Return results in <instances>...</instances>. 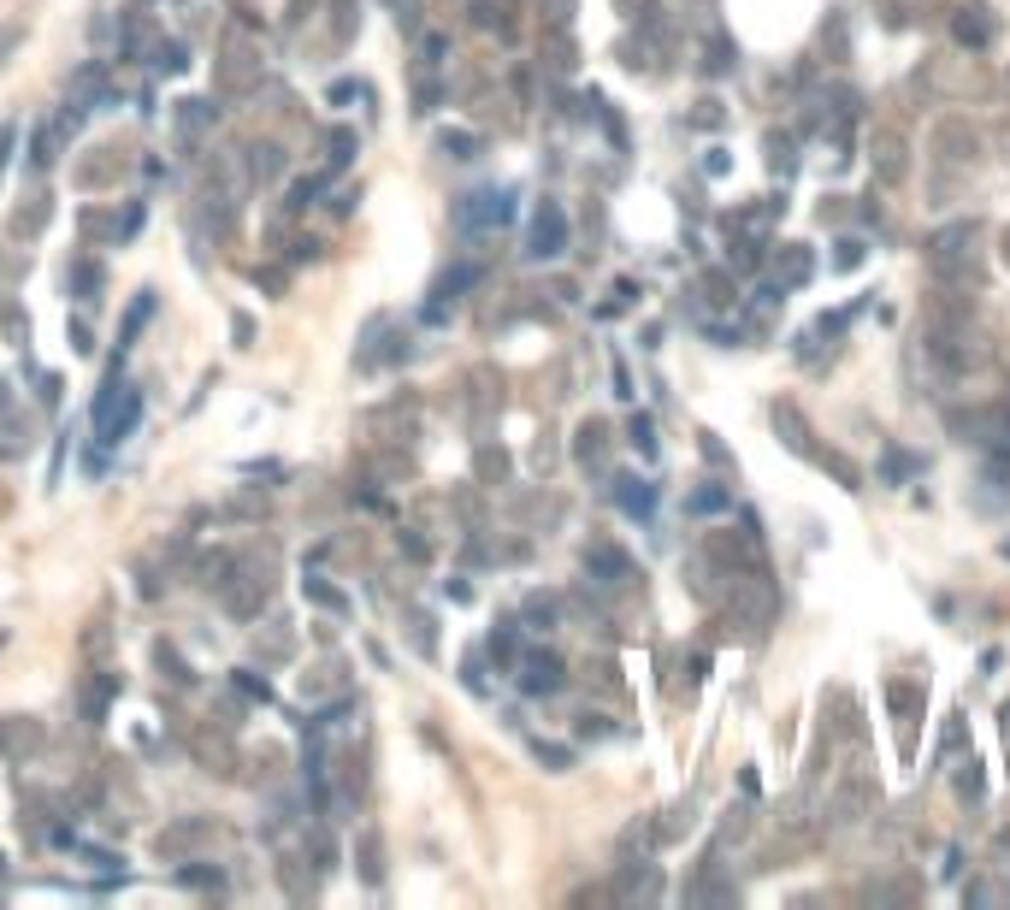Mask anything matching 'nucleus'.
Instances as JSON below:
<instances>
[{"mask_svg": "<svg viewBox=\"0 0 1010 910\" xmlns=\"http://www.w3.org/2000/svg\"><path fill=\"white\" fill-rule=\"evenodd\" d=\"M556 674H562V668H556L550 656H532V668H526V692H550Z\"/></svg>", "mask_w": 1010, "mask_h": 910, "instance_id": "39448f33", "label": "nucleus"}, {"mask_svg": "<svg viewBox=\"0 0 1010 910\" xmlns=\"http://www.w3.org/2000/svg\"><path fill=\"white\" fill-rule=\"evenodd\" d=\"M632 444L644 455H656V438H650V420H632Z\"/></svg>", "mask_w": 1010, "mask_h": 910, "instance_id": "6e6552de", "label": "nucleus"}, {"mask_svg": "<svg viewBox=\"0 0 1010 910\" xmlns=\"http://www.w3.org/2000/svg\"><path fill=\"white\" fill-rule=\"evenodd\" d=\"M562 243H568V219H562V207H538V219H532V249L526 255L532 260H550V255H562Z\"/></svg>", "mask_w": 1010, "mask_h": 910, "instance_id": "f03ea898", "label": "nucleus"}, {"mask_svg": "<svg viewBox=\"0 0 1010 910\" xmlns=\"http://www.w3.org/2000/svg\"><path fill=\"white\" fill-rule=\"evenodd\" d=\"M136 414H142V396H136V390H125V385L107 390V396L95 402V432H101V444H119Z\"/></svg>", "mask_w": 1010, "mask_h": 910, "instance_id": "f257e3e1", "label": "nucleus"}, {"mask_svg": "<svg viewBox=\"0 0 1010 910\" xmlns=\"http://www.w3.org/2000/svg\"><path fill=\"white\" fill-rule=\"evenodd\" d=\"M804 278H810V255H804V249H786V260H780V290H786V284H804Z\"/></svg>", "mask_w": 1010, "mask_h": 910, "instance_id": "423d86ee", "label": "nucleus"}, {"mask_svg": "<svg viewBox=\"0 0 1010 910\" xmlns=\"http://www.w3.org/2000/svg\"><path fill=\"white\" fill-rule=\"evenodd\" d=\"M692 509H697V515H715V509H727V491H697Z\"/></svg>", "mask_w": 1010, "mask_h": 910, "instance_id": "0eeeda50", "label": "nucleus"}, {"mask_svg": "<svg viewBox=\"0 0 1010 910\" xmlns=\"http://www.w3.org/2000/svg\"><path fill=\"white\" fill-rule=\"evenodd\" d=\"M957 42H969V48H987V42H993L987 6H963V12H957Z\"/></svg>", "mask_w": 1010, "mask_h": 910, "instance_id": "7ed1b4c3", "label": "nucleus"}, {"mask_svg": "<svg viewBox=\"0 0 1010 910\" xmlns=\"http://www.w3.org/2000/svg\"><path fill=\"white\" fill-rule=\"evenodd\" d=\"M615 485H621L615 497H621V509H627V515H650V509H656V491H650L644 479H615Z\"/></svg>", "mask_w": 1010, "mask_h": 910, "instance_id": "20e7f679", "label": "nucleus"}, {"mask_svg": "<svg viewBox=\"0 0 1010 910\" xmlns=\"http://www.w3.org/2000/svg\"><path fill=\"white\" fill-rule=\"evenodd\" d=\"M1005 243H1010V237H1005ZM1005 255H1010V249H1005Z\"/></svg>", "mask_w": 1010, "mask_h": 910, "instance_id": "1a4fd4ad", "label": "nucleus"}]
</instances>
